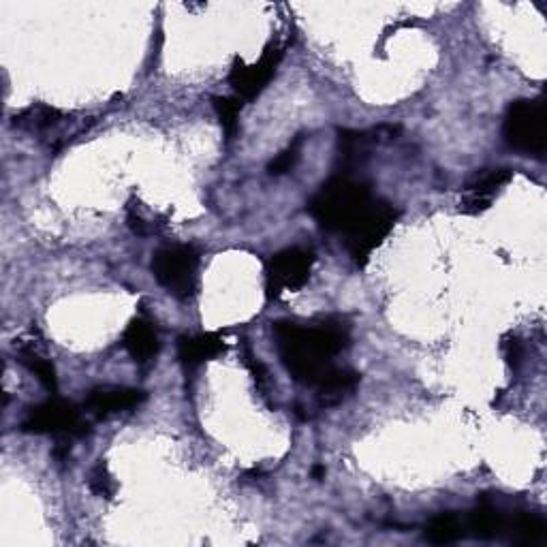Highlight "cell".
Here are the masks:
<instances>
[{
  "label": "cell",
  "mask_w": 547,
  "mask_h": 547,
  "mask_svg": "<svg viewBox=\"0 0 547 547\" xmlns=\"http://www.w3.org/2000/svg\"><path fill=\"white\" fill-rule=\"evenodd\" d=\"M396 223L398 210L385 201H374L370 212L345 236L347 250L355 265L364 268L374 250H377L387 240L389 233L394 231Z\"/></svg>",
  "instance_id": "obj_5"
},
{
  "label": "cell",
  "mask_w": 547,
  "mask_h": 547,
  "mask_svg": "<svg viewBox=\"0 0 547 547\" xmlns=\"http://www.w3.org/2000/svg\"><path fill=\"white\" fill-rule=\"evenodd\" d=\"M280 58H283V50L270 45L263 56L253 62V65H244L242 60H236L229 73V84L236 90V97L242 101H255L261 92L272 82V77L280 65Z\"/></svg>",
  "instance_id": "obj_8"
},
{
  "label": "cell",
  "mask_w": 547,
  "mask_h": 547,
  "mask_svg": "<svg viewBox=\"0 0 547 547\" xmlns=\"http://www.w3.org/2000/svg\"><path fill=\"white\" fill-rule=\"evenodd\" d=\"M15 353H18L20 362L28 368V372H33L48 392H56L58 377L52 359L45 357L35 345H30V342H22L20 347H15Z\"/></svg>",
  "instance_id": "obj_15"
},
{
  "label": "cell",
  "mask_w": 547,
  "mask_h": 547,
  "mask_svg": "<svg viewBox=\"0 0 547 547\" xmlns=\"http://www.w3.org/2000/svg\"><path fill=\"white\" fill-rule=\"evenodd\" d=\"M272 334L285 370L298 383L315 389L336 368L334 357L351 342L349 327L338 319H327L310 327L278 321Z\"/></svg>",
  "instance_id": "obj_1"
},
{
  "label": "cell",
  "mask_w": 547,
  "mask_h": 547,
  "mask_svg": "<svg viewBox=\"0 0 547 547\" xmlns=\"http://www.w3.org/2000/svg\"><path fill=\"white\" fill-rule=\"evenodd\" d=\"M146 400V392L133 387H97L92 389L86 406L95 417H107L122 411H131Z\"/></svg>",
  "instance_id": "obj_10"
},
{
  "label": "cell",
  "mask_w": 547,
  "mask_h": 547,
  "mask_svg": "<svg viewBox=\"0 0 547 547\" xmlns=\"http://www.w3.org/2000/svg\"><path fill=\"white\" fill-rule=\"evenodd\" d=\"M300 152H302V137L295 139V142L287 148L280 152L276 159L270 163L268 171L272 176H283V174H289V171L298 165L300 161Z\"/></svg>",
  "instance_id": "obj_22"
},
{
  "label": "cell",
  "mask_w": 547,
  "mask_h": 547,
  "mask_svg": "<svg viewBox=\"0 0 547 547\" xmlns=\"http://www.w3.org/2000/svg\"><path fill=\"white\" fill-rule=\"evenodd\" d=\"M22 430L30 434H54V436H69V439H80L88 432V421L77 411V406L50 398L37 406H30Z\"/></svg>",
  "instance_id": "obj_6"
},
{
  "label": "cell",
  "mask_w": 547,
  "mask_h": 547,
  "mask_svg": "<svg viewBox=\"0 0 547 547\" xmlns=\"http://www.w3.org/2000/svg\"><path fill=\"white\" fill-rule=\"evenodd\" d=\"M150 272L169 295L189 300L197 291L199 253L191 244H174L156 250L150 261Z\"/></svg>",
  "instance_id": "obj_3"
},
{
  "label": "cell",
  "mask_w": 547,
  "mask_h": 547,
  "mask_svg": "<svg viewBox=\"0 0 547 547\" xmlns=\"http://www.w3.org/2000/svg\"><path fill=\"white\" fill-rule=\"evenodd\" d=\"M511 178L513 174L509 169H490L486 174L473 178L464 186V199L460 210L471 216L486 212L492 206L496 193L500 189H505Z\"/></svg>",
  "instance_id": "obj_9"
},
{
  "label": "cell",
  "mask_w": 547,
  "mask_h": 547,
  "mask_svg": "<svg viewBox=\"0 0 547 547\" xmlns=\"http://www.w3.org/2000/svg\"><path fill=\"white\" fill-rule=\"evenodd\" d=\"M65 118L62 112H58L56 107H48V105H33L24 109L20 116L13 118V124L20 129L26 131H48L52 127Z\"/></svg>",
  "instance_id": "obj_19"
},
{
  "label": "cell",
  "mask_w": 547,
  "mask_h": 547,
  "mask_svg": "<svg viewBox=\"0 0 547 547\" xmlns=\"http://www.w3.org/2000/svg\"><path fill=\"white\" fill-rule=\"evenodd\" d=\"M122 345L137 364H146L152 362L156 353H159L161 340L148 319L137 317L129 323L127 330H124Z\"/></svg>",
  "instance_id": "obj_11"
},
{
  "label": "cell",
  "mask_w": 547,
  "mask_h": 547,
  "mask_svg": "<svg viewBox=\"0 0 547 547\" xmlns=\"http://www.w3.org/2000/svg\"><path fill=\"white\" fill-rule=\"evenodd\" d=\"M374 201L377 199L366 182L355 180L349 174H338L327 180L308 201V212L321 229L347 236L370 212Z\"/></svg>",
  "instance_id": "obj_2"
},
{
  "label": "cell",
  "mask_w": 547,
  "mask_h": 547,
  "mask_svg": "<svg viewBox=\"0 0 547 547\" xmlns=\"http://www.w3.org/2000/svg\"><path fill=\"white\" fill-rule=\"evenodd\" d=\"M505 144L526 156L545 152V109L541 101L520 99L509 105L503 124Z\"/></svg>",
  "instance_id": "obj_4"
},
{
  "label": "cell",
  "mask_w": 547,
  "mask_h": 547,
  "mask_svg": "<svg viewBox=\"0 0 547 547\" xmlns=\"http://www.w3.org/2000/svg\"><path fill=\"white\" fill-rule=\"evenodd\" d=\"M466 524L458 518L456 513H439L434 515V518L426 524L424 537L426 541L434 543V545H449L460 541L466 533Z\"/></svg>",
  "instance_id": "obj_17"
},
{
  "label": "cell",
  "mask_w": 547,
  "mask_h": 547,
  "mask_svg": "<svg viewBox=\"0 0 547 547\" xmlns=\"http://www.w3.org/2000/svg\"><path fill=\"white\" fill-rule=\"evenodd\" d=\"M88 486H90L92 492H95L101 498H114V494L118 490L116 481H114L112 473H109V468H107L105 462H99L95 468H92Z\"/></svg>",
  "instance_id": "obj_21"
},
{
  "label": "cell",
  "mask_w": 547,
  "mask_h": 547,
  "mask_svg": "<svg viewBox=\"0 0 547 547\" xmlns=\"http://www.w3.org/2000/svg\"><path fill=\"white\" fill-rule=\"evenodd\" d=\"M242 103L244 101L240 97H212V107L227 139H236L240 133Z\"/></svg>",
  "instance_id": "obj_20"
},
{
  "label": "cell",
  "mask_w": 547,
  "mask_h": 547,
  "mask_svg": "<svg viewBox=\"0 0 547 547\" xmlns=\"http://www.w3.org/2000/svg\"><path fill=\"white\" fill-rule=\"evenodd\" d=\"M225 351V342L216 334H195L182 336L178 340V357L186 368H197L210 362Z\"/></svg>",
  "instance_id": "obj_13"
},
{
  "label": "cell",
  "mask_w": 547,
  "mask_h": 547,
  "mask_svg": "<svg viewBox=\"0 0 547 547\" xmlns=\"http://www.w3.org/2000/svg\"><path fill=\"white\" fill-rule=\"evenodd\" d=\"M315 261V250L304 246H291L272 255L265 265L268 298H278L283 291H300L310 280Z\"/></svg>",
  "instance_id": "obj_7"
},
{
  "label": "cell",
  "mask_w": 547,
  "mask_h": 547,
  "mask_svg": "<svg viewBox=\"0 0 547 547\" xmlns=\"http://www.w3.org/2000/svg\"><path fill=\"white\" fill-rule=\"evenodd\" d=\"M359 385V374L351 368H334L327 377L317 385L319 402L323 406H334L353 394Z\"/></svg>",
  "instance_id": "obj_14"
},
{
  "label": "cell",
  "mask_w": 547,
  "mask_h": 547,
  "mask_svg": "<svg viewBox=\"0 0 547 547\" xmlns=\"http://www.w3.org/2000/svg\"><path fill=\"white\" fill-rule=\"evenodd\" d=\"M370 146H372V137L364 131L345 129L338 133V156L347 169L362 165L368 159Z\"/></svg>",
  "instance_id": "obj_16"
},
{
  "label": "cell",
  "mask_w": 547,
  "mask_h": 547,
  "mask_svg": "<svg viewBox=\"0 0 547 547\" xmlns=\"http://www.w3.org/2000/svg\"><path fill=\"white\" fill-rule=\"evenodd\" d=\"M507 533L511 535V539L515 543H522V545H537L545 539L547 535V526L545 522L539 518V515L535 513H518L513 518V522L507 524Z\"/></svg>",
  "instance_id": "obj_18"
},
{
  "label": "cell",
  "mask_w": 547,
  "mask_h": 547,
  "mask_svg": "<svg viewBox=\"0 0 547 547\" xmlns=\"http://www.w3.org/2000/svg\"><path fill=\"white\" fill-rule=\"evenodd\" d=\"M507 520L503 511L492 503L490 498H481V503L471 511L466 520V530L477 539H496L500 535L507 533Z\"/></svg>",
  "instance_id": "obj_12"
}]
</instances>
